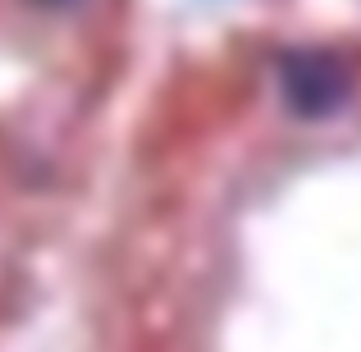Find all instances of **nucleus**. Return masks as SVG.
Wrapping results in <instances>:
<instances>
[{
	"label": "nucleus",
	"mask_w": 361,
	"mask_h": 352,
	"mask_svg": "<svg viewBox=\"0 0 361 352\" xmlns=\"http://www.w3.org/2000/svg\"><path fill=\"white\" fill-rule=\"evenodd\" d=\"M288 92H293V101H298V110L325 115V110H334L338 101H343L348 73L338 69L334 60H325V55H302L288 69Z\"/></svg>",
	"instance_id": "nucleus-1"
}]
</instances>
